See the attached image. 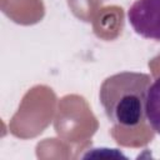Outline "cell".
Returning <instances> with one entry per match:
<instances>
[{
	"mask_svg": "<svg viewBox=\"0 0 160 160\" xmlns=\"http://www.w3.org/2000/svg\"><path fill=\"white\" fill-rule=\"evenodd\" d=\"M150 82L149 74L135 71H122L106 78L100 86L99 98L108 119L124 128L142 124Z\"/></svg>",
	"mask_w": 160,
	"mask_h": 160,
	"instance_id": "cell-1",
	"label": "cell"
},
{
	"mask_svg": "<svg viewBox=\"0 0 160 160\" xmlns=\"http://www.w3.org/2000/svg\"><path fill=\"white\" fill-rule=\"evenodd\" d=\"M145 112L149 125L160 135V76L149 88Z\"/></svg>",
	"mask_w": 160,
	"mask_h": 160,
	"instance_id": "cell-3",
	"label": "cell"
},
{
	"mask_svg": "<svg viewBox=\"0 0 160 160\" xmlns=\"http://www.w3.org/2000/svg\"><path fill=\"white\" fill-rule=\"evenodd\" d=\"M128 20L140 36L160 40V0H136L128 10Z\"/></svg>",
	"mask_w": 160,
	"mask_h": 160,
	"instance_id": "cell-2",
	"label": "cell"
}]
</instances>
